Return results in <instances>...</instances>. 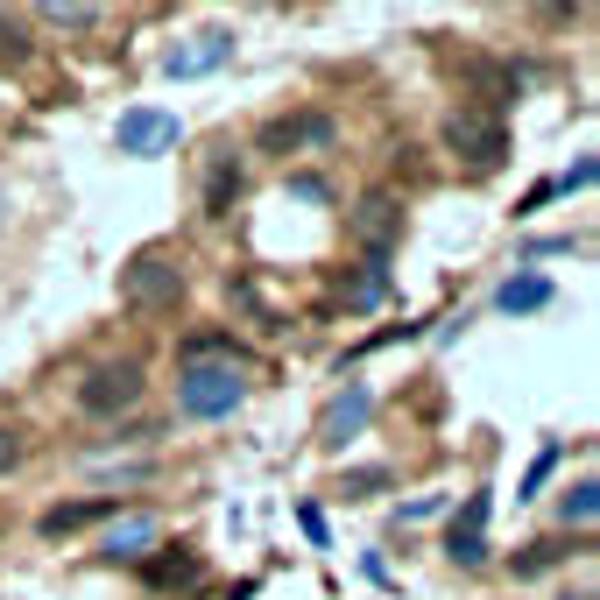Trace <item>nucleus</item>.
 <instances>
[{
    "mask_svg": "<svg viewBox=\"0 0 600 600\" xmlns=\"http://www.w3.org/2000/svg\"><path fill=\"white\" fill-rule=\"evenodd\" d=\"M593 509H600V488H593V480H579V488H566V501H558L566 530H587V522H593Z\"/></svg>",
    "mask_w": 600,
    "mask_h": 600,
    "instance_id": "nucleus-18",
    "label": "nucleus"
},
{
    "mask_svg": "<svg viewBox=\"0 0 600 600\" xmlns=\"http://www.w3.org/2000/svg\"><path fill=\"white\" fill-rule=\"evenodd\" d=\"M50 29H71V35H85V29H100L106 22V8H35Z\"/></svg>",
    "mask_w": 600,
    "mask_h": 600,
    "instance_id": "nucleus-19",
    "label": "nucleus"
},
{
    "mask_svg": "<svg viewBox=\"0 0 600 600\" xmlns=\"http://www.w3.org/2000/svg\"><path fill=\"white\" fill-rule=\"evenodd\" d=\"M184 297V262L170 247H142L128 268H121V304L128 312H177Z\"/></svg>",
    "mask_w": 600,
    "mask_h": 600,
    "instance_id": "nucleus-3",
    "label": "nucleus"
},
{
    "mask_svg": "<svg viewBox=\"0 0 600 600\" xmlns=\"http://www.w3.org/2000/svg\"><path fill=\"white\" fill-rule=\"evenodd\" d=\"M241 184H247L241 156H220V163H212V170H205V220H226L234 199H241Z\"/></svg>",
    "mask_w": 600,
    "mask_h": 600,
    "instance_id": "nucleus-13",
    "label": "nucleus"
},
{
    "mask_svg": "<svg viewBox=\"0 0 600 600\" xmlns=\"http://www.w3.org/2000/svg\"><path fill=\"white\" fill-rule=\"evenodd\" d=\"M346 241H354L367 262H389V247L403 241V199L396 191H367V199L346 212Z\"/></svg>",
    "mask_w": 600,
    "mask_h": 600,
    "instance_id": "nucleus-5",
    "label": "nucleus"
},
{
    "mask_svg": "<svg viewBox=\"0 0 600 600\" xmlns=\"http://www.w3.org/2000/svg\"><path fill=\"white\" fill-rule=\"evenodd\" d=\"M551 467H558V445H545V452L530 459V474H522V495H516V501H530L537 488H545V480H551Z\"/></svg>",
    "mask_w": 600,
    "mask_h": 600,
    "instance_id": "nucleus-22",
    "label": "nucleus"
},
{
    "mask_svg": "<svg viewBox=\"0 0 600 600\" xmlns=\"http://www.w3.org/2000/svg\"><path fill=\"white\" fill-rule=\"evenodd\" d=\"M587 184H593V156H579V163H572V170H566V177H558L551 191H587Z\"/></svg>",
    "mask_w": 600,
    "mask_h": 600,
    "instance_id": "nucleus-24",
    "label": "nucleus"
},
{
    "mask_svg": "<svg viewBox=\"0 0 600 600\" xmlns=\"http://www.w3.org/2000/svg\"><path fill=\"white\" fill-rule=\"evenodd\" d=\"M367 417H375V396H367L360 382H354L346 396H333V410H325V424H318V445H325V452H339L346 438H360V424H367Z\"/></svg>",
    "mask_w": 600,
    "mask_h": 600,
    "instance_id": "nucleus-10",
    "label": "nucleus"
},
{
    "mask_svg": "<svg viewBox=\"0 0 600 600\" xmlns=\"http://www.w3.org/2000/svg\"><path fill=\"white\" fill-rule=\"evenodd\" d=\"M100 551L113 558V566H121V558H128V566H142V558L156 551V522H149V516H128V522H113Z\"/></svg>",
    "mask_w": 600,
    "mask_h": 600,
    "instance_id": "nucleus-12",
    "label": "nucleus"
},
{
    "mask_svg": "<svg viewBox=\"0 0 600 600\" xmlns=\"http://www.w3.org/2000/svg\"><path fill=\"white\" fill-rule=\"evenodd\" d=\"M495 304H501L509 318H516V312H545V304H551V276H509Z\"/></svg>",
    "mask_w": 600,
    "mask_h": 600,
    "instance_id": "nucleus-15",
    "label": "nucleus"
},
{
    "mask_svg": "<svg viewBox=\"0 0 600 600\" xmlns=\"http://www.w3.org/2000/svg\"><path fill=\"white\" fill-rule=\"evenodd\" d=\"M142 389H149V382H142V367H134V360H100V367L79 382V410L100 417V424H113L121 410L142 403Z\"/></svg>",
    "mask_w": 600,
    "mask_h": 600,
    "instance_id": "nucleus-4",
    "label": "nucleus"
},
{
    "mask_svg": "<svg viewBox=\"0 0 600 600\" xmlns=\"http://www.w3.org/2000/svg\"><path fill=\"white\" fill-rule=\"evenodd\" d=\"M191 360H234V367H247L241 346H234V333H191V339L177 346V367H191Z\"/></svg>",
    "mask_w": 600,
    "mask_h": 600,
    "instance_id": "nucleus-16",
    "label": "nucleus"
},
{
    "mask_svg": "<svg viewBox=\"0 0 600 600\" xmlns=\"http://www.w3.org/2000/svg\"><path fill=\"white\" fill-rule=\"evenodd\" d=\"M445 551H452V566H488V537H474V530H452Z\"/></svg>",
    "mask_w": 600,
    "mask_h": 600,
    "instance_id": "nucleus-20",
    "label": "nucleus"
},
{
    "mask_svg": "<svg viewBox=\"0 0 600 600\" xmlns=\"http://www.w3.org/2000/svg\"><path fill=\"white\" fill-rule=\"evenodd\" d=\"M445 149H452L474 177H488V170H501V156H509V121L488 113V106H452L445 113Z\"/></svg>",
    "mask_w": 600,
    "mask_h": 600,
    "instance_id": "nucleus-2",
    "label": "nucleus"
},
{
    "mask_svg": "<svg viewBox=\"0 0 600 600\" xmlns=\"http://www.w3.org/2000/svg\"><path fill=\"white\" fill-rule=\"evenodd\" d=\"M14 459H22V438H14V431H8V424H0V474H8V467H14Z\"/></svg>",
    "mask_w": 600,
    "mask_h": 600,
    "instance_id": "nucleus-25",
    "label": "nucleus"
},
{
    "mask_svg": "<svg viewBox=\"0 0 600 600\" xmlns=\"http://www.w3.org/2000/svg\"><path fill=\"white\" fill-rule=\"evenodd\" d=\"M142 579L156 593H184V587H199V579H205V558L191 551V545H156V551L142 558Z\"/></svg>",
    "mask_w": 600,
    "mask_h": 600,
    "instance_id": "nucleus-8",
    "label": "nucleus"
},
{
    "mask_svg": "<svg viewBox=\"0 0 600 600\" xmlns=\"http://www.w3.org/2000/svg\"><path fill=\"white\" fill-rule=\"evenodd\" d=\"M566 558H572V545H566V537H545V545H522L516 551V579H537V572H551V566H566Z\"/></svg>",
    "mask_w": 600,
    "mask_h": 600,
    "instance_id": "nucleus-17",
    "label": "nucleus"
},
{
    "mask_svg": "<svg viewBox=\"0 0 600 600\" xmlns=\"http://www.w3.org/2000/svg\"><path fill=\"white\" fill-rule=\"evenodd\" d=\"M241 403H247V367H234V360H191V367H177V410L184 417L220 424V417H234Z\"/></svg>",
    "mask_w": 600,
    "mask_h": 600,
    "instance_id": "nucleus-1",
    "label": "nucleus"
},
{
    "mask_svg": "<svg viewBox=\"0 0 600 600\" xmlns=\"http://www.w3.org/2000/svg\"><path fill=\"white\" fill-rule=\"evenodd\" d=\"M113 509V495H92V501H64V509H50L43 516V537H71V530H85V522H100Z\"/></svg>",
    "mask_w": 600,
    "mask_h": 600,
    "instance_id": "nucleus-14",
    "label": "nucleus"
},
{
    "mask_svg": "<svg viewBox=\"0 0 600 600\" xmlns=\"http://www.w3.org/2000/svg\"><path fill=\"white\" fill-rule=\"evenodd\" d=\"M226 57H234V35H226V29H205V35H191L184 50H170L163 71H170V79H205V71H220Z\"/></svg>",
    "mask_w": 600,
    "mask_h": 600,
    "instance_id": "nucleus-9",
    "label": "nucleus"
},
{
    "mask_svg": "<svg viewBox=\"0 0 600 600\" xmlns=\"http://www.w3.org/2000/svg\"><path fill=\"white\" fill-rule=\"evenodd\" d=\"M177 113L163 106H128L121 128H113V142H121V156H163V149H177Z\"/></svg>",
    "mask_w": 600,
    "mask_h": 600,
    "instance_id": "nucleus-7",
    "label": "nucleus"
},
{
    "mask_svg": "<svg viewBox=\"0 0 600 600\" xmlns=\"http://www.w3.org/2000/svg\"><path fill=\"white\" fill-rule=\"evenodd\" d=\"M452 530H474V537H488V495H467V509H459Z\"/></svg>",
    "mask_w": 600,
    "mask_h": 600,
    "instance_id": "nucleus-23",
    "label": "nucleus"
},
{
    "mask_svg": "<svg viewBox=\"0 0 600 600\" xmlns=\"http://www.w3.org/2000/svg\"><path fill=\"white\" fill-rule=\"evenodd\" d=\"M375 488H389V467H354V474L339 480V495H346V501H354V495H375Z\"/></svg>",
    "mask_w": 600,
    "mask_h": 600,
    "instance_id": "nucleus-21",
    "label": "nucleus"
},
{
    "mask_svg": "<svg viewBox=\"0 0 600 600\" xmlns=\"http://www.w3.org/2000/svg\"><path fill=\"white\" fill-rule=\"evenodd\" d=\"M382 297H389V262H354L339 276V304H346V312H375Z\"/></svg>",
    "mask_w": 600,
    "mask_h": 600,
    "instance_id": "nucleus-11",
    "label": "nucleus"
},
{
    "mask_svg": "<svg viewBox=\"0 0 600 600\" xmlns=\"http://www.w3.org/2000/svg\"><path fill=\"white\" fill-rule=\"evenodd\" d=\"M333 113H318V106H304V113H276V121H262L255 134V149L262 156H312V149H333Z\"/></svg>",
    "mask_w": 600,
    "mask_h": 600,
    "instance_id": "nucleus-6",
    "label": "nucleus"
}]
</instances>
